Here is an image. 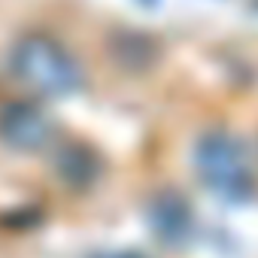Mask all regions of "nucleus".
Instances as JSON below:
<instances>
[{"mask_svg":"<svg viewBox=\"0 0 258 258\" xmlns=\"http://www.w3.org/2000/svg\"><path fill=\"white\" fill-rule=\"evenodd\" d=\"M10 70L22 85L43 97H64L79 88L82 73L76 58L49 37H25L10 55Z\"/></svg>","mask_w":258,"mask_h":258,"instance_id":"obj_1","label":"nucleus"},{"mask_svg":"<svg viewBox=\"0 0 258 258\" xmlns=\"http://www.w3.org/2000/svg\"><path fill=\"white\" fill-rule=\"evenodd\" d=\"M195 170L201 179L228 198H240L252 185V164L246 146L231 134H207L195 146Z\"/></svg>","mask_w":258,"mask_h":258,"instance_id":"obj_2","label":"nucleus"},{"mask_svg":"<svg viewBox=\"0 0 258 258\" xmlns=\"http://www.w3.org/2000/svg\"><path fill=\"white\" fill-rule=\"evenodd\" d=\"M0 140L19 152H40L55 140V124L31 103H10L0 109Z\"/></svg>","mask_w":258,"mask_h":258,"instance_id":"obj_3","label":"nucleus"}]
</instances>
